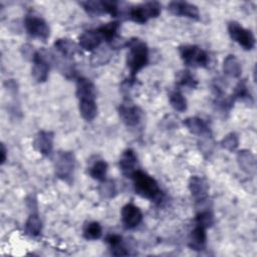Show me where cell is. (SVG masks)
Returning <instances> with one entry per match:
<instances>
[{"mask_svg":"<svg viewBox=\"0 0 257 257\" xmlns=\"http://www.w3.org/2000/svg\"><path fill=\"white\" fill-rule=\"evenodd\" d=\"M128 48L126 54V65L130 69V79L133 82L140 70L149 62V48L146 42L140 38H132L125 42Z\"/></svg>","mask_w":257,"mask_h":257,"instance_id":"1","label":"cell"},{"mask_svg":"<svg viewBox=\"0 0 257 257\" xmlns=\"http://www.w3.org/2000/svg\"><path fill=\"white\" fill-rule=\"evenodd\" d=\"M134 189L136 194L155 203H160L163 200V192L159 187L158 182L144 171L137 170L133 176Z\"/></svg>","mask_w":257,"mask_h":257,"instance_id":"2","label":"cell"},{"mask_svg":"<svg viewBox=\"0 0 257 257\" xmlns=\"http://www.w3.org/2000/svg\"><path fill=\"white\" fill-rule=\"evenodd\" d=\"M180 56L183 62L190 67L199 68L207 67L210 62L209 54L197 45L187 44L179 47Z\"/></svg>","mask_w":257,"mask_h":257,"instance_id":"3","label":"cell"},{"mask_svg":"<svg viewBox=\"0 0 257 257\" xmlns=\"http://www.w3.org/2000/svg\"><path fill=\"white\" fill-rule=\"evenodd\" d=\"M75 168V157L72 152L59 151L55 156L54 161V172L55 176L66 182L70 183L73 177Z\"/></svg>","mask_w":257,"mask_h":257,"instance_id":"4","label":"cell"},{"mask_svg":"<svg viewBox=\"0 0 257 257\" xmlns=\"http://www.w3.org/2000/svg\"><path fill=\"white\" fill-rule=\"evenodd\" d=\"M162 11V5L158 1H149L134 6L128 10L127 17L139 24H144L150 19L157 18Z\"/></svg>","mask_w":257,"mask_h":257,"instance_id":"5","label":"cell"},{"mask_svg":"<svg viewBox=\"0 0 257 257\" xmlns=\"http://www.w3.org/2000/svg\"><path fill=\"white\" fill-rule=\"evenodd\" d=\"M24 27L27 33L34 38L46 41L49 38L50 29L47 22L35 13H28L24 19Z\"/></svg>","mask_w":257,"mask_h":257,"instance_id":"6","label":"cell"},{"mask_svg":"<svg viewBox=\"0 0 257 257\" xmlns=\"http://www.w3.org/2000/svg\"><path fill=\"white\" fill-rule=\"evenodd\" d=\"M228 33L231 39L237 42L243 49L252 50L255 46V36L251 30L244 28L236 21H231L228 24Z\"/></svg>","mask_w":257,"mask_h":257,"instance_id":"7","label":"cell"},{"mask_svg":"<svg viewBox=\"0 0 257 257\" xmlns=\"http://www.w3.org/2000/svg\"><path fill=\"white\" fill-rule=\"evenodd\" d=\"M31 61L33 63L31 68V74L33 78L39 83L46 81L50 69V61L48 54L43 50L36 51Z\"/></svg>","mask_w":257,"mask_h":257,"instance_id":"8","label":"cell"},{"mask_svg":"<svg viewBox=\"0 0 257 257\" xmlns=\"http://www.w3.org/2000/svg\"><path fill=\"white\" fill-rule=\"evenodd\" d=\"M168 10L176 16H183L195 20L199 19L198 7L187 1H171L168 4Z\"/></svg>","mask_w":257,"mask_h":257,"instance_id":"9","label":"cell"},{"mask_svg":"<svg viewBox=\"0 0 257 257\" xmlns=\"http://www.w3.org/2000/svg\"><path fill=\"white\" fill-rule=\"evenodd\" d=\"M122 224L126 229H135L143 221V213L139 207L128 203L125 204L120 211Z\"/></svg>","mask_w":257,"mask_h":257,"instance_id":"10","label":"cell"},{"mask_svg":"<svg viewBox=\"0 0 257 257\" xmlns=\"http://www.w3.org/2000/svg\"><path fill=\"white\" fill-rule=\"evenodd\" d=\"M118 114L121 121L127 126H136L142 119V110L132 103H122L118 107Z\"/></svg>","mask_w":257,"mask_h":257,"instance_id":"11","label":"cell"},{"mask_svg":"<svg viewBox=\"0 0 257 257\" xmlns=\"http://www.w3.org/2000/svg\"><path fill=\"white\" fill-rule=\"evenodd\" d=\"M54 135L48 131L38 132L33 140V148L41 155L48 157L51 155L53 150Z\"/></svg>","mask_w":257,"mask_h":257,"instance_id":"12","label":"cell"},{"mask_svg":"<svg viewBox=\"0 0 257 257\" xmlns=\"http://www.w3.org/2000/svg\"><path fill=\"white\" fill-rule=\"evenodd\" d=\"M189 190L196 202L202 203L208 198L209 185L202 177L192 176L189 180Z\"/></svg>","mask_w":257,"mask_h":257,"instance_id":"13","label":"cell"},{"mask_svg":"<svg viewBox=\"0 0 257 257\" xmlns=\"http://www.w3.org/2000/svg\"><path fill=\"white\" fill-rule=\"evenodd\" d=\"M102 41L103 38L97 29L86 30L79 35L78 46L85 51H93L99 47Z\"/></svg>","mask_w":257,"mask_h":257,"instance_id":"14","label":"cell"},{"mask_svg":"<svg viewBox=\"0 0 257 257\" xmlns=\"http://www.w3.org/2000/svg\"><path fill=\"white\" fill-rule=\"evenodd\" d=\"M119 169L123 176L132 178L133 174L138 170V158L136 153L132 149H126L122 152L119 158Z\"/></svg>","mask_w":257,"mask_h":257,"instance_id":"15","label":"cell"},{"mask_svg":"<svg viewBox=\"0 0 257 257\" xmlns=\"http://www.w3.org/2000/svg\"><path fill=\"white\" fill-rule=\"evenodd\" d=\"M237 163L239 168L248 175H254L256 172V158L249 150H241L237 154Z\"/></svg>","mask_w":257,"mask_h":257,"instance_id":"16","label":"cell"},{"mask_svg":"<svg viewBox=\"0 0 257 257\" xmlns=\"http://www.w3.org/2000/svg\"><path fill=\"white\" fill-rule=\"evenodd\" d=\"M76 96L81 99H95L96 88L91 80L86 77H78L76 80Z\"/></svg>","mask_w":257,"mask_h":257,"instance_id":"17","label":"cell"},{"mask_svg":"<svg viewBox=\"0 0 257 257\" xmlns=\"http://www.w3.org/2000/svg\"><path fill=\"white\" fill-rule=\"evenodd\" d=\"M183 123L187 127V130L193 135L200 136V137L211 135L208 124L200 117H197V116L188 117L184 119Z\"/></svg>","mask_w":257,"mask_h":257,"instance_id":"18","label":"cell"},{"mask_svg":"<svg viewBox=\"0 0 257 257\" xmlns=\"http://www.w3.org/2000/svg\"><path fill=\"white\" fill-rule=\"evenodd\" d=\"M96 29L100 33V35L102 36L103 40L113 47L114 43L118 39L117 32H118V29H119V22L118 21L108 22L106 24H103V25L99 26Z\"/></svg>","mask_w":257,"mask_h":257,"instance_id":"19","label":"cell"},{"mask_svg":"<svg viewBox=\"0 0 257 257\" xmlns=\"http://www.w3.org/2000/svg\"><path fill=\"white\" fill-rule=\"evenodd\" d=\"M53 45L56 51L65 59L72 58L78 52V46L68 38H59Z\"/></svg>","mask_w":257,"mask_h":257,"instance_id":"20","label":"cell"},{"mask_svg":"<svg viewBox=\"0 0 257 257\" xmlns=\"http://www.w3.org/2000/svg\"><path fill=\"white\" fill-rule=\"evenodd\" d=\"M207 240L206 229L196 225L194 230L191 232L190 239H189V247L195 251H202L205 249Z\"/></svg>","mask_w":257,"mask_h":257,"instance_id":"21","label":"cell"},{"mask_svg":"<svg viewBox=\"0 0 257 257\" xmlns=\"http://www.w3.org/2000/svg\"><path fill=\"white\" fill-rule=\"evenodd\" d=\"M223 71L229 77L238 78L242 73V66L239 59L233 54L227 55L223 60Z\"/></svg>","mask_w":257,"mask_h":257,"instance_id":"22","label":"cell"},{"mask_svg":"<svg viewBox=\"0 0 257 257\" xmlns=\"http://www.w3.org/2000/svg\"><path fill=\"white\" fill-rule=\"evenodd\" d=\"M78 108L81 116L87 121L94 119L97 114V105L95 99L78 100Z\"/></svg>","mask_w":257,"mask_h":257,"instance_id":"23","label":"cell"},{"mask_svg":"<svg viewBox=\"0 0 257 257\" xmlns=\"http://www.w3.org/2000/svg\"><path fill=\"white\" fill-rule=\"evenodd\" d=\"M42 223L36 212H32L25 223V233L30 237H37L40 235Z\"/></svg>","mask_w":257,"mask_h":257,"instance_id":"24","label":"cell"},{"mask_svg":"<svg viewBox=\"0 0 257 257\" xmlns=\"http://www.w3.org/2000/svg\"><path fill=\"white\" fill-rule=\"evenodd\" d=\"M111 58V50L109 47H98L90 56V64L94 67L106 64Z\"/></svg>","mask_w":257,"mask_h":257,"instance_id":"25","label":"cell"},{"mask_svg":"<svg viewBox=\"0 0 257 257\" xmlns=\"http://www.w3.org/2000/svg\"><path fill=\"white\" fill-rule=\"evenodd\" d=\"M106 173H107V164L103 160L95 161L89 168L88 174L89 176L98 182H103L106 180Z\"/></svg>","mask_w":257,"mask_h":257,"instance_id":"26","label":"cell"},{"mask_svg":"<svg viewBox=\"0 0 257 257\" xmlns=\"http://www.w3.org/2000/svg\"><path fill=\"white\" fill-rule=\"evenodd\" d=\"M82 235L86 240H97L102 235V228L98 222H88L83 226Z\"/></svg>","mask_w":257,"mask_h":257,"instance_id":"27","label":"cell"},{"mask_svg":"<svg viewBox=\"0 0 257 257\" xmlns=\"http://www.w3.org/2000/svg\"><path fill=\"white\" fill-rule=\"evenodd\" d=\"M232 98L234 100L236 99H240V100H249V102H253V98H252V95L249 91V88L247 86V83L245 80H240L235 88H234V91H233V94L231 95Z\"/></svg>","mask_w":257,"mask_h":257,"instance_id":"28","label":"cell"},{"mask_svg":"<svg viewBox=\"0 0 257 257\" xmlns=\"http://www.w3.org/2000/svg\"><path fill=\"white\" fill-rule=\"evenodd\" d=\"M171 106L177 111H185L187 109V99L179 90H173L169 94Z\"/></svg>","mask_w":257,"mask_h":257,"instance_id":"29","label":"cell"},{"mask_svg":"<svg viewBox=\"0 0 257 257\" xmlns=\"http://www.w3.org/2000/svg\"><path fill=\"white\" fill-rule=\"evenodd\" d=\"M79 4L82 6L83 10L91 17L104 14L101 1H81Z\"/></svg>","mask_w":257,"mask_h":257,"instance_id":"30","label":"cell"},{"mask_svg":"<svg viewBox=\"0 0 257 257\" xmlns=\"http://www.w3.org/2000/svg\"><path fill=\"white\" fill-rule=\"evenodd\" d=\"M195 220H196L197 225H199L205 229L212 227L215 222L214 215L210 210H202V211L198 212Z\"/></svg>","mask_w":257,"mask_h":257,"instance_id":"31","label":"cell"},{"mask_svg":"<svg viewBox=\"0 0 257 257\" xmlns=\"http://www.w3.org/2000/svg\"><path fill=\"white\" fill-rule=\"evenodd\" d=\"M177 84L180 86L195 88L198 84V81L189 70H183L180 71V73L177 76Z\"/></svg>","mask_w":257,"mask_h":257,"instance_id":"32","label":"cell"},{"mask_svg":"<svg viewBox=\"0 0 257 257\" xmlns=\"http://www.w3.org/2000/svg\"><path fill=\"white\" fill-rule=\"evenodd\" d=\"M221 147L229 152H234L239 145L238 137L235 133H229L221 141Z\"/></svg>","mask_w":257,"mask_h":257,"instance_id":"33","label":"cell"},{"mask_svg":"<svg viewBox=\"0 0 257 257\" xmlns=\"http://www.w3.org/2000/svg\"><path fill=\"white\" fill-rule=\"evenodd\" d=\"M116 190H115V185L114 182L111 180H104L101 182V185L99 187V193L104 197V198H111L114 196Z\"/></svg>","mask_w":257,"mask_h":257,"instance_id":"34","label":"cell"},{"mask_svg":"<svg viewBox=\"0 0 257 257\" xmlns=\"http://www.w3.org/2000/svg\"><path fill=\"white\" fill-rule=\"evenodd\" d=\"M105 240H106L107 244L109 245L110 249L122 244V238H121V236H119L117 234H109L108 236H106Z\"/></svg>","mask_w":257,"mask_h":257,"instance_id":"35","label":"cell"},{"mask_svg":"<svg viewBox=\"0 0 257 257\" xmlns=\"http://www.w3.org/2000/svg\"><path fill=\"white\" fill-rule=\"evenodd\" d=\"M21 51H22V54L25 58H29L30 60L33 59V56L35 54L36 51H33V46H31L30 44H24L22 45L21 47Z\"/></svg>","mask_w":257,"mask_h":257,"instance_id":"36","label":"cell"},{"mask_svg":"<svg viewBox=\"0 0 257 257\" xmlns=\"http://www.w3.org/2000/svg\"><path fill=\"white\" fill-rule=\"evenodd\" d=\"M0 154H1V165H3L5 162H6V159H7V150L4 146V144H1V151H0Z\"/></svg>","mask_w":257,"mask_h":257,"instance_id":"37","label":"cell"}]
</instances>
